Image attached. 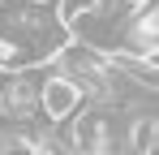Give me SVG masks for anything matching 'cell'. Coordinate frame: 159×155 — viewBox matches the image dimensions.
<instances>
[{
  "label": "cell",
  "mask_w": 159,
  "mask_h": 155,
  "mask_svg": "<svg viewBox=\"0 0 159 155\" xmlns=\"http://www.w3.org/2000/svg\"><path fill=\"white\" fill-rule=\"evenodd\" d=\"M0 43L9 52V65H34L60 56L69 43V26L43 0H0Z\"/></svg>",
  "instance_id": "1"
},
{
  "label": "cell",
  "mask_w": 159,
  "mask_h": 155,
  "mask_svg": "<svg viewBox=\"0 0 159 155\" xmlns=\"http://www.w3.org/2000/svg\"><path fill=\"white\" fill-rule=\"evenodd\" d=\"M0 86H4V112L17 125H26L34 112H43V82H34L30 73H4Z\"/></svg>",
  "instance_id": "2"
},
{
  "label": "cell",
  "mask_w": 159,
  "mask_h": 155,
  "mask_svg": "<svg viewBox=\"0 0 159 155\" xmlns=\"http://www.w3.org/2000/svg\"><path fill=\"white\" fill-rule=\"evenodd\" d=\"M82 99H86V91H82L69 73L56 69V73L43 78V116H48V121H69V116H78Z\"/></svg>",
  "instance_id": "3"
},
{
  "label": "cell",
  "mask_w": 159,
  "mask_h": 155,
  "mask_svg": "<svg viewBox=\"0 0 159 155\" xmlns=\"http://www.w3.org/2000/svg\"><path fill=\"white\" fill-rule=\"evenodd\" d=\"M30 155H56V151H52V147H34Z\"/></svg>",
  "instance_id": "4"
},
{
  "label": "cell",
  "mask_w": 159,
  "mask_h": 155,
  "mask_svg": "<svg viewBox=\"0 0 159 155\" xmlns=\"http://www.w3.org/2000/svg\"><path fill=\"white\" fill-rule=\"evenodd\" d=\"M0 116H9V112H4V86H0Z\"/></svg>",
  "instance_id": "5"
}]
</instances>
